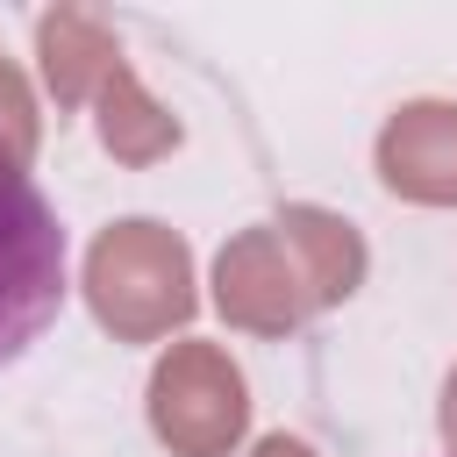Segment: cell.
<instances>
[{
  "label": "cell",
  "instance_id": "1",
  "mask_svg": "<svg viewBox=\"0 0 457 457\" xmlns=\"http://www.w3.org/2000/svg\"><path fill=\"white\" fill-rule=\"evenodd\" d=\"M86 307L114 343H164L171 328L193 321L200 293H193V250L179 228L164 221H114L93 236L86 250Z\"/></svg>",
  "mask_w": 457,
  "mask_h": 457
},
{
  "label": "cell",
  "instance_id": "2",
  "mask_svg": "<svg viewBox=\"0 0 457 457\" xmlns=\"http://www.w3.org/2000/svg\"><path fill=\"white\" fill-rule=\"evenodd\" d=\"M250 428V386L221 343H171L150 364V436L171 457H228Z\"/></svg>",
  "mask_w": 457,
  "mask_h": 457
},
{
  "label": "cell",
  "instance_id": "3",
  "mask_svg": "<svg viewBox=\"0 0 457 457\" xmlns=\"http://www.w3.org/2000/svg\"><path fill=\"white\" fill-rule=\"evenodd\" d=\"M64 307V228L29 171L0 164V364H14Z\"/></svg>",
  "mask_w": 457,
  "mask_h": 457
},
{
  "label": "cell",
  "instance_id": "4",
  "mask_svg": "<svg viewBox=\"0 0 457 457\" xmlns=\"http://www.w3.org/2000/svg\"><path fill=\"white\" fill-rule=\"evenodd\" d=\"M214 307H221L228 328H250V336H293L307 314H321L314 278H307V264H300V250L278 221H250L221 243Z\"/></svg>",
  "mask_w": 457,
  "mask_h": 457
},
{
  "label": "cell",
  "instance_id": "5",
  "mask_svg": "<svg viewBox=\"0 0 457 457\" xmlns=\"http://www.w3.org/2000/svg\"><path fill=\"white\" fill-rule=\"evenodd\" d=\"M378 186L414 207H457V100H407L378 129Z\"/></svg>",
  "mask_w": 457,
  "mask_h": 457
},
{
  "label": "cell",
  "instance_id": "6",
  "mask_svg": "<svg viewBox=\"0 0 457 457\" xmlns=\"http://www.w3.org/2000/svg\"><path fill=\"white\" fill-rule=\"evenodd\" d=\"M79 107H93L100 150H107L114 164H157V157L179 150V121L143 93V79L129 71V57H107V64L93 71V86H86Z\"/></svg>",
  "mask_w": 457,
  "mask_h": 457
},
{
  "label": "cell",
  "instance_id": "7",
  "mask_svg": "<svg viewBox=\"0 0 457 457\" xmlns=\"http://www.w3.org/2000/svg\"><path fill=\"white\" fill-rule=\"evenodd\" d=\"M286 236H293V250H300V264H307V278H314V300L321 307H343L357 286H364V236H357V221H343V214H328V207H307V200H293L286 214H271Z\"/></svg>",
  "mask_w": 457,
  "mask_h": 457
},
{
  "label": "cell",
  "instance_id": "8",
  "mask_svg": "<svg viewBox=\"0 0 457 457\" xmlns=\"http://www.w3.org/2000/svg\"><path fill=\"white\" fill-rule=\"evenodd\" d=\"M114 50H121V43H114V29H107L100 14H86V7H50V14L36 21V57H43L50 100H57L64 114L86 100L93 71H100Z\"/></svg>",
  "mask_w": 457,
  "mask_h": 457
},
{
  "label": "cell",
  "instance_id": "9",
  "mask_svg": "<svg viewBox=\"0 0 457 457\" xmlns=\"http://www.w3.org/2000/svg\"><path fill=\"white\" fill-rule=\"evenodd\" d=\"M36 143H43V114H36V93L29 79L0 57V164L29 171L36 164Z\"/></svg>",
  "mask_w": 457,
  "mask_h": 457
},
{
  "label": "cell",
  "instance_id": "10",
  "mask_svg": "<svg viewBox=\"0 0 457 457\" xmlns=\"http://www.w3.org/2000/svg\"><path fill=\"white\" fill-rule=\"evenodd\" d=\"M436 428H443V450L457 457V364H450V378H443V414H436Z\"/></svg>",
  "mask_w": 457,
  "mask_h": 457
},
{
  "label": "cell",
  "instance_id": "11",
  "mask_svg": "<svg viewBox=\"0 0 457 457\" xmlns=\"http://www.w3.org/2000/svg\"><path fill=\"white\" fill-rule=\"evenodd\" d=\"M250 457H314V450H307L300 436H286V428H278V436H257V450H250Z\"/></svg>",
  "mask_w": 457,
  "mask_h": 457
}]
</instances>
